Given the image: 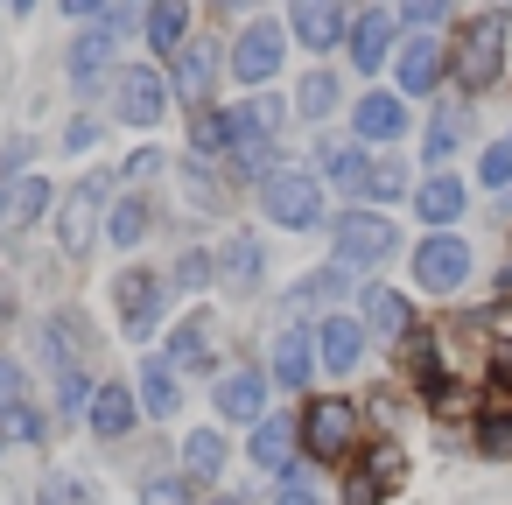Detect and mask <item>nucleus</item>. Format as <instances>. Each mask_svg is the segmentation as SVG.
<instances>
[{"instance_id":"nucleus-30","label":"nucleus","mask_w":512,"mask_h":505,"mask_svg":"<svg viewBox=\"0 0 512 505\" xmlns=\"http://www.w3.org/2000/svg\"><path fill=\"white\" fill-rule=\"evenodd\" d=\"M106 64H113V29H85V36L71 43V85H78V92H99Z\"/></svg>"},{"instance_id":"nucleus-41","label":"nucleus","mask_w":512,"mask_h":505,"mask_svg":"<svg viewBox=\"0 0 512 505\" xmlns=\"http://www.w3.org/2000/svg\"><path fill=\"white\" fill-rule=\"evenodd\" d=\"M0 435H15V442H43V435H50V421H43L29 400H22V407H8V414H0Z\"/></svg>"},{"instance_id":"nucleus-48","label":"nucleus","mask_w":512,"mask_h":505,"mask_svg":"<svg viewBox=\"0 0 512 505\" xmlns=\"http://www.w3.org/2000/svg\"><path fill=\"white\" fill-rule=\"evenodd\" d=\"M155 169H162V155H155V148H141V155L127 162V176H155Z\"/></svg>"},{"instance_id":"nucleus-2","label":"nucleus","mask_w":512,"mask_h":505,"mask_svg":"<svg viewBox=\"0 0 512 505\" xmlns=\"http://www.w3.org/2000/svg\"><path fill=\"white\" fill-rule=\"evenodd\" d=\"M330 246H337V260H351V267H386V260L400 253V225H393L386 211L358 204V211H337V218H330Z\"/></svg>"},{"instance_id":"nucleus-23","label":"nucleus","mask_w":512,"mask_h":505,"mask_svg":"<svg viewBox=\"0 0 512 505\" xmlns=\"http://www.w3.org/2000/svg\"><path fill=\"white\" fill-rule=\"evenodd\" d=\"M246 456H253L260 470L288 477V470H295V421H288V414H267V421H253V442H246Z\"/></svg>"},{"instance_id":"nucleus-18","label":"nucleus","mask_w":512,"mask_h":505,"mask_svg":"<svg viewBox=\"0 0 512 505\" xmlns=\"http://www.w3.org/2000/svg\"><path fill=\"white\" fill-rule=\"evenodd\" d=\"M463 204H470V190H463L449 169H435V176H421V183H414V218H421V225H435V232H449V225L463 218Z\"/></svg>"},{"instance_id":"nucleus-31","label":"nucleus","mask_w":512,"mask_h":505,"mask_svg":"<svg viewBox=\"0 0 512 505\" xmlns=\"http://www.w3.org/2000/svg\"><path fill=\"white\" fill-rule=\"evenodd\" d=\"M225 456H232V442H225L218 428H197V435L183 442V477H190V484H218Z\"/></svg>"},{"instance_id":"nucleus-33","label":"nucleus","mask_w":512,"mask_h":505,"mask_svg":"<svg viewBox=\"0 0 512 505\" xmlns=\"http://www.w3.org/2000/svg\"><path fill=\"white\" fill-rule=\"evenodd\" d=\"M337 106H344V85H337L330 71H309L302 92H295V113H302V120H330Z\"/></svg>"},{"instance_id":"nucleus-45","label":"nucleus","mask_w":512,"mask_h":505,"mask_svg":"<svg viewBox=\"0 0 512 505\" xmlns=\"http://www.w3.org/2000/svg\"><path fill=\"white\" fill-rule=\"evenodd\" d=\"M274 505H323V498L302 484V470H288V477H281V491H274Z\"/></svg>"},{"instance_id":"nucleus-28","label":"nucleus","mask_w":512,"mask_h":505,"mask_svg":"<svg viewBox=\"0 0 512 505\" xmlns=\"http://www.w3.org/2000/svg\"><path fill=\"white\" fill-rule=\"evenodd\" d=\"M141 36H148L155 57H176V50L190 43V0H155L148 22H141Z\"/></svg>"},{"instance_id":"nucleus-4","label":"nucleus","mask_w":512,"mask_h":505,"mask_svg":"<svg viewBox=\"0 0 512 505\" xmlns=\"http://www.w3.org/2000/svg\"><path fill=\"white\" fill-rule=\"evenodd\" d=\"M498 57H505V15H498V8H484V15H470V22H463L449 71H456V85H463V92H484V85L498 78Z\"/></svg>"},{"instance_id":"nucleus-40","label":"nucleus","mask_w":512,"mask_h":505,"mask_svg":"<svg viewBox=\"0 0 512 505\" xmlns=\"http://www.w3.org/2000/svg\"><path fill=\"white\" fill-rule=\"evenodd\" d=\"M183 183H190V204H204V211H218V204H225V183L211 176V162H204V155L183 169Z\"/></svg>"},{"instance_id":"nucleus-3","label":"nucleus","mask_w":512,"mask_h":505,"mask_svg":"<svg viewBox=\"0 0 512 505\" xmlns=\"http://www.w3.org/2000/svg\"><path fill=\"white\" fill-rule=\"evenodd\" d=\"M169 274H155V267H127L120 281H113V309H120V330L134 337V344H148L155 330H162V316H169Z\"/></svg>"},{"instance_id":"nucleus-47","label":"nucleus","mask_w":512,"mask_h":505,"mask_svg":"<svg viewBox=\"0 0 512 505\" xmlns=\"http://www.w3.org/2000/svg\"><path fill=\"white\" fill-rule=\"evenodd\" d=\"M253 113H260V127H281V113H288V106H281V99H253Z\"/></svg>"},{"instance_id":"nucleus-42","label":"nucleus","mask_w":512,"mask_h":505,"mask_svg":"<svg viewBox=\"0 0 512 505\" xmlns=\"http://www.w3.org/2000/svg\"><path fill=\"white\" fill-rule=\"evenodd\" d=\"M141 505H197L190 477H141Z\"/></svg>"},{"instance_id":"nucleus-46","label":"nucleus","mask_w":512,"mask_h":505,"mask_svg":"<svg viewBox=\"0 0 512 505\" xmlns=\"http://www.w3.org/2000/svg\"><path fill=\"white\" fill-rule=\"evenodd\" d=\"M407 22H421V29H435V22H442V0H407Z\"/></svg>"},{"instance_id":"nucleus-13","label":"nucleus","mask_w":512,"mask_h":505,"mask_svg":"<svg viewBox=\"0 0 512 505\" xmlns=\"http://www.w3.org/2000/svg\"><path fill=\"white\" fill-rule=\"evenodd\" d=\"M288 29L309 43V50H337L344 36H351V22H344V0H288Z\"/></svg>"},{"instance_id":"nucleus-24","label":"nucleus","mask_w":512,"mask_h":505,"mask_svg":"<svg viewBox=\"0 0 512 505\" xmlns=\"http://www.w3.org/2000/svg\"><path fill=\"white\" fill-rule=\"evenodd\" d=\"M211 78H218V43H183L176 50V99H190V106H204L211 99Z\"/></svg>"},{"instance_id":"nucleus-39","label":"nucleus","mask_w":512,"mask_h":505,"mask_svg":"<svg viewBox=\"0 0 512 505\" xmlns=\"http://www.w3.org/2000/svg\"><path fill=\"white\" fill-rule=\"evenodd\" d=\"M477 456H491V463L512 456V414H484L477 421Z\"/></svg>"},{"instance_id":"nucleus-27","label":"nucleus","mask_w":512,"mask_h":505,"mask_svg":"<svg viewBox=\"0 0 512 505\" xmlns=\"http://www.w3.org/2000/svg\"><path fill=\"white\" fill-rule=\"evenodd\" d=\"M169 365H176V372H211V365H218V351H211V316H183V323L169 330Z\"/></svg>"},{"instance_id":"nucleus-52","label":"nucleus","mask_w":512,"mask_h":505,"mask_svg":"<svg viewBox=\"0 0 512 505\" xmlns=\"http://www.w3.org/2000/svg\"><path fill=\"white\" fill-rule=\"evenodd\" d=\"M225 8H260V0H225Z\"/></svg>"},{"instance_id":"nucleus-11","label":"nucleus","mask_w":512,"mask_h":505,"mask_svg":"<svg viewBox=\"0 0 512 505\" xmlns=\"http://www.w3.org/2000/svg\"><path fill=\"white\" fill-rule=\"evenodd\" d=\"M365 344H372V330L358 323V316H323L316 323V365L330 372V379H344V372H358V358H365Z\"/></svg>"},{"instance_id":"nucleus-32","label":"nucleus","mask_w":512,"mask_h":505,"mask_svg":"<svg viewBox=\"0 0 512 505\" xmlns=\"http://www.w3.org/2000/svg\"><path fill=\"white\" fill-rule=\"evenodd\" d=\"M358 197H372V204H400V197H414L407 162H400V155H379V162L365 169V190H358Z\"/></svg>"},{"instance_id":"nucleus-6","label":"nucleus","mask_w":512,"mask_h":505,"mask_svg":"<svg viewBox=\"0 0 512 505\" xmlns=\"http://www.w3.org/2000/svg\"><path fill=\"white\" fill-rule=\"evenodd\" d=\"M99 225H106V176H85V183L64 190V204H57V246H64L71 260H85V253L99 246Z\"/></svg>"},{"instance_id":"nucleus-19","label":"nucleus","mask_w":512,"mask_h":505,"mask_svg":"<svg viewBox=\"0 0 512 505\" xmlns=\"http://www.w3.org/2000/svg\"><path fill=\"white\" fill-rule=\"evenodd\" d=\"M218 281H225L232 295H253V288L267 281V253H260V239H253V232L218 239Z\"/></svg>"},{"instance_id":"nucleus-51","label":"nucleus","mask_w":512,"mask_h":505,"mask_svg":"<svg viewBox=\"0 0 512 505\" xmlns=\"http://www.w3.org/2000/svg\"><path fill=\"white\" fill-rule=\"evenodd\" d=\"M211 505H246V498H232V491H218V498H211Z\"/></svg>"},{"instance_id":"nucleus-7","label":"nucleus","mask_w":512,"mask_h":505,"mask_svg":"<svg viewBox=\"0 0 512 505\" xmlns=\"http://www.w3.org/2000/svg\"><path fill=\"white\" fill-rule=\"evenodd\" d=\"M169 106H176V85H169L162 71H148V64H127V71L113 78V113H120L127 127H155Z\"/></svg>"},{"instance_id":"nucleus-8","label":"nucleus","mask_w":512,"mask_h":505,"mask_svg":"<svg viewBox=\"0 0 512 505\" xmlns=\"http://www.w3.org/2000/svg\"><path fill=\"white\" fill-rule=\"evenodd\" d=\"M470 246L456 239V232H428L421 246H414V281L428 288V295H456L463 281H470Z\"/></svg>"},{"instance_id":"nucleus-26","label":"nucleus","mask_w":512,"mask_h":505,"mask_svg":"<svg viewBox=\"0 0 512 505\" xmlns=\"http://www.w3.org/2000/svg\"><path fill=\"white\" fill-rule=\"evenodd\" d=\"M393 477H400V456L372 449L365 463H351V470H344V505H379V498L393 491Z\"/></svg>"},{"instance_id":"nucleus-36","label":"nucleus","mask_w":512,"mask_h":505,"mask_svg":"<svg viewBox=\"0 0 512 505\" xmlns=\"http://www.w3.org/2000/svg\"><path fill=\"white\" fill-rule=\"evenodd\" d=\"M218 281V253L211 246H190L176 267H169V288H183V295H197V288H211Z\"/></svg>"},{"instance_id":"nucleus-35","label":"nucleus","mask_w":512,"mask_h":505,"mask_svg":"<svg viewBox=\"0 0 512 505\" xmlns=\"http://www.w3.org/2000/svg\"><path fill=\"white\" fill-rule=\"evenodd\" d=\"M190 148H197L204 162H211V155H225V148H232V120H225V113H211V106H197V113H190Z\"/></svg>"},{"instance_id":"nucleus-53","label":"nucleus","mask_w":512,"mask_h":505,"mask_svg":"<svg viewBox=\"0 0 512 505\" xmlns=\"http://www.w3.org/2000/svg\"><path fill=\"white\" fill-rule=\"evenodd\" d=\"M0 442H8V435H0Z\"/></svg>"},{"instance_id":"nucleus-38","label":"nucleus","mask_w":512,"mask_h":505,"mask_svg":"<svg viewBox=\"0 0 512 505\" xmlns=\"http://www.w3.org/2000/svg\"><path fill=\"white\" fill-rule=\"evenodd\" d=\"M477 183H484V190H512V141H491V148L477 155Z\"/></svg>"},{"instance_id":"nucleus-29","label":"nucleus","mask_w":512,"mask_h":505,"mask_svg":"<svg viewBox=\"0 0 512 505\" xmlns=\"http://www.w3.org/2000/svg\"><path fill=\"white\" fill-rule=\"evenodd\" d=\"M43 211H50V176H15L8 190H0V218H8V232H29Z\"/></svg>"},{"instance_id":"nucleus-49","label":"nucleus","mask_w":512,"mask_h":505,"mask_svg":"<svg viewBox=\"0 0 512 505\" xmlns=\"http://www.w3.org/2000/svg\"><path fill=\"white\" fill-rule=\"evenodd\" d=\"M99 8H106V0H64V15H78V22H85V15H99Z\"/></svg>"},{"instance_id":"nucleus-17","label":"nucleus","mask_w":512,"mask_h":505,"mask_svg":"<svg viewBox=\"0 0 512 505\" xmlns=\"http://www.w3.org/2000/svg\"><path fill=\"white\" fill-rule=\"evenodd\" d=\"M344 43H351V64H358V71H386V57L400 50V22H393V8H372V15H358Z\"/></svg>"},{"instance_id":"nucleus-1","label":"nucleus","mask_w":512,"mask_h":505,"mask_svg":"<svg viewBox=\"0 0 512 505\" xmlns=\"http://www.w3.org/2000/svg\"><path fill=\"white\" fill-rule=\"evenodd\" d=\"M260 211L281 232H316L323 225V176L316 169H274L260 183Z\"/></svg>"},{"instance_id":"nucleus-16","label":"nucleus","mask_w":512,"mask_h":505,"mask_svg":"<svg viewBox=\"0 0 512 505\" xmlns=\"http://www.w3.org/2000/svg\"><path fill=\"white\" fill-rule=\"evenodd\" d=\"M134 421H141V400H134V386H120V379H99V393H92V407H85V428H92L99 442H120V435H134Z\"/></svg>"},{"instance_id":"nucleus-34","label":"nucleus","mask_w":512,"mask_h":505,"mask_svg":"<svg viewBox=\"0 0 512 505\" xmlns=\"http://www.w3.org/2000/svg\"><path fill=\"white\" fill-rule=\"evenodd\" d=\"M141 239H148V204H141V197H120V204L106 211V246L127 253V246H141Z\"/></svg>"},{"instance_id":"nucleus-21","label":"nucleus","mask_w":512,"mask_h":505,"mask_svg":"<svg viewBox=\"0 0 512 505\" xmlns=\"http://www.w3.org/2000/svg\"><path fill=\"white\" fill-rule=\"evenodd\" d=\"M134 400H141V414H148V421H169V414L183 407V372H176L169 358H141Z\"/></svg>"},{"instance_id":"nucleus-44","label":"nucleus","mask_w":512,"mask_h":505,"mask_svg":"<svg viewBox=\"0 0 512 505\" xmlns=\"http://www.w3.org/2000/svg\"><path fill=\"white\" fill-rule=\"evenodd\" d=\"M456 134H463L456 120H435V127H428V141H421V155H428V162L442 169V162H449V148H456Z\"/></svg>"},{"instance_id":"nucleus-14","label":"nucleus","mask_w":512,"mask_h":505,"mask_svg":"<svg viewBox=\"0 0 512 505\" xmlns=\"http://www.w3.org/2000/svg\"><path fill=\"white\" fill-rule=\"evenodd\" d=\"M393 71H400V92H407V99H421V92H435V85H442L449 57H442V43L421 29V36H407V43L393 50Z\"/></svg>"},{"instance_id":"nucleus-37","label":"nucleus","mask_w":512,"mask_h":505,"mask_svg":"<svg viewBox=\"0 0 512 505\" xmlns=\"http://www.w3.org/2000/svg\"><path fill=\"white\" fill-rule=\"evenodd\" d=\"M36 498H43V505H99L78 470H43V491H36Z\"/></svg>"},{"instance_id":"nucleus-5","label":"nucleus","mask_w":512,"mask_h":505,"mask_svg":"<svg viewBox=\"0 0 512 505\" xmlns=\"http://www.w3.org/2000/svg\"><path fill=\"white\" fill-rule=\"evenodd\" d=\"M302 449L316 456V463H344L351 449H358V407L351 400H309L302 407Z\"/></svg>"},{"instance_id":"nucleus-20","label":"nucleus","mask_w":512,"mask_h":505,"mask_svg":"<svg viewBox=\"0 0 512 505\" xmlns=\"http://www.w3.org/2000/svg\"><path fill=\"white\" fill-rule=\"evenodd\" d=\"M211 407H218V421H267V372H246V365L225 372Z\"/></svg>"},{"instance_id":"nucleus-12","label":"nucleus","mask_w":512,"mask_h":505,"mask_svg":"<svg viewBox=\"0 0 512 505\" xmlns=\"http://www.w3.org/2000/svg\"><path fill=\"white\" fill-rule=\"evenodd\" d=\"M407 120H414V113H407V92H365V99L351 106V134H358L365 148H379V141L393 148V141L407 134Z\"/></svg>"},{"instance_id":"nucleus-9","label":"nucleus","mask_w":512,"mask_h":505,"mask_svg":"<svg viewBox=\"0 0 512 505\" xmlns=\"http://www.w3.org/2000/svg\"><path fill=\"white\" fill-rule=\"evenodd\" d=\"M281 57H288V29L281 22H246L239 43H232V78L239 85H267L281 71Z\"/></svg>"},{"instance_id":"nucleus-50","label":"nucleus","mask_w":512,"mask_h":505,"mask_svg":"<svg viewBox=\"0 0 512 505\" xmlns=\"http://www.w3.org/2000/svg\"><path fill=\"white\" fill-rule=\"evenodd\" d=\"M8 8H15V15H29V8H43V0H8Z\"/></svg>"},{"instance_id":"nucleus-15","label":"nucleus","mask_w":512,"mask_h":505,"mask_svg":"<svg viewBox=\"0 0 512 505\" xmlns=\"http://www.w3.org/2000/svg\"><path fill=\"white\" fill-rule=\"evenodd\" d=\"M267 365H274V386H288V393H302L309 379H316V330H274V344H267Z\"/></svg>"},{"instance_id":"nucleus-43","label":"nucleus","mask_w":512,"mask_h":505,"mask_svg":"<svg viewBox=\"0 0 512 505\" xmlns=\"http://www.w3.org/2000/svg\"><path fill=\"white\" fill-rule=\"evenodd\" d=\"M29 400V372L8 358V351H0V414H8V407H22Z\"/></svg>"},{"instance_id":"nucleus-10","label":"nucleus","mask_w":512,"mask_h":505,"mask_svg":"<svg viewBox=\"0 0 512 505\" xmlns=\"http://www.w3.org/2000/svg\"><path fill=\"white\" fill-rule=\"evenodd\" d=\"M351 288H358V267H351V260H330V267L302 274V281L281 295V316H309V309H323V316H330V309H337Z\"/></svg>"},{"instance_id":"nucleus-22","label":"nucleus","mask_w":512,"mask_h":505,"mask_svg":"<svg viewBox=\"0 0 512 505\" xmlns=\"http://www.w3.org/2000/svg\"><path fill=\"white\" fill-rule=\"evenodd\" d=\"M365 330H372L379 344L414 337V302H407L400 288H365Z\"/></svg>"},{"instance_id":"nucleus-25","label":"nucleus","mask_w":512,"mask_h":505,"mask_svg":"<svg viewBox=\"0 0 512 505\" xmlns=\"http://www.w3.org/2000/svg\"><path fill=\"white\" fill-rule=\"evenodd\" d=\"M316 169L330 176V190H365V169H372V162H365V141H358V134H351V141H330V134H323V141H316Z\"/></svg>"}]
</instances>
